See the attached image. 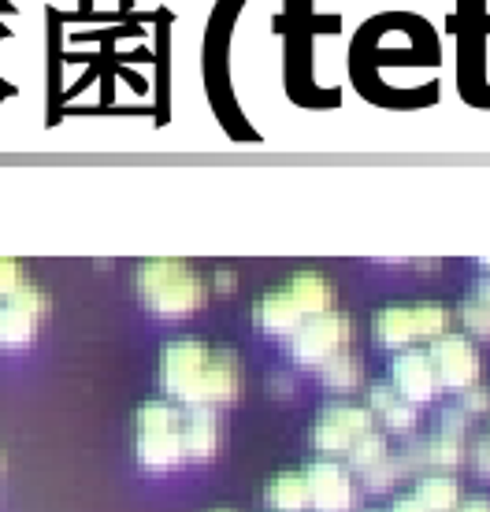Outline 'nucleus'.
<instances>
[{"instance_id":"obj_18","label":"nucleus","mask_w":490,"mask_h":512,"mask_svg":"<svg viewBox=\"0 0 490 512\" xmlns=\"http://www.w3.org/2000/svg\"><path fill=\"white\" fill-rule=\"evenodd\" d=\"M390 457V442H387V431H368V435H361L353 446H349V453H346V468L353 475H364V472H372L375 464H383Z\"/></svg>"},{"instance_id":"obj_7","label":"nucleus","mask_w":490,"mask_h":512,"mask_svg":"<svg viewBox=\"0 0 490 512\" xmlns=\"http://www.w3.org/2000/svg\"><path fill=\"white\" fill-rule=\"evenodd\" d=\"M349 342H353V320H349L346 312H323L316 320H309L301 331H294L286 338V349H290V357L301 364V368H312V372H320L323 364H331L335 357L349 353Z\"/></svg>"},{"instance_id":"obj_3","label":"nucleus","mask_w":490,"mask_h":512,"mask_svg":"<svg viewBox=\"0 0 490 512\" xmlns=\"http://www.w3.org/2000/svg\"><path fill=\"white\" fill-rule=\"evenodd\" d=\"M134 290L156 320H186L201 312L208 301V286L194 264L175 256H153L134 268Z\"/></svg>"},{"instance_id":"obj_24","label":"nucleus","mask_w":490,"mask_h":512,"mask_svg":"<svg viewBox=\"0 0 490 512\" xmlns=\"http://www.w3.org/2000/svg\"><path fill=\"white\" fill-rule=\"evenodd\" d=\"M453 512H490V498H483V494L479 498H461V505Z\"/></svg>"},{"instance_id":"obj_17","label":"nucleus","mask_w":490,"mask_h":512,"mask_svg":"<svg viewBox=\"0 0 490 512\" xmlns=\"http://www.w3.org/2000/svg\"><path fill=\"white\" fill-rule=\"evenodd\" d=\"M457 320L465 323L468 334H476V338H490V275L472 286L457 308Z\"/></svg>"},{"instance_id":"obj_25","label":"nucleus","mask_w":490,"mask_h":512,"mask_svg":"<svg viewBox=\"0 0 490 512\" xmlns=\"http://www.w3.org/2000/svg\"><path fill=\"white\" fill-rule=\"evenodd\" d=\"M268 386H271V394L290 397V390H294V379H290V375H271Z\"/></svg>"},{"instance_id":"obj_27","label":"nucleus","mask_w":490,"mask_h":512,"mask_svg":"<svg viewBox=\"0 0 490 512\" xmlns=\"http://www.w3.org/2000/svg\"><path fill=\"white\" fill-rule=\"evenodd\" d=\"M0 468H4V453H0Z\"/></svg>"},{"instance_id":"obj_12","label":"nucleus","mask_w":490,"mask_h":512,"mask_svg":"<svg viewBox=\"0 0 490 512\" xmlns=\"http://www.w3.org/2000/svg\"><path fill=\"white\" fill-rule=\"evenodd\" d=\"M401 457L409 464V475H453L465 464L468 449H465V438L435 431V435L409 442V446L401 449Z\"/></svg>"},{"instance_id":"obj_6","label":"nucleus","mask_w":490,"mask_h":512,"mask_svg":"<svg viewBox=\"0 0 490 512\" xmlns=\"http://www.w3.org/2000/svg\"><path fill=\"white\" fill-rule=\"evenodd\" d=\"M375 431V412L368 405H353V401H335L323 405L312 420L309 442L320 461H346L349 446L361 435Z\"/></svg>"},{"instance_id":"obj_16","label":"nucleus","mask_w":490,"mask_h":512,"mask_svg":"<svg viewBox=\"0 0 490 512\" xmlns=\"http://www.w3.org/2000/svg\"><path fill=\"white\" fill-rule=\"evenodd\" d=\"M264 501L271 512H309V483L305 468H286L275 472L264 487Z\"/></svg>"},{"instance_id":"obj_26","label":"nucleus","mask_w":490,"mask_h":512,"mask_svg":"<svg viewBox=\"0 0 490 512\" xmlns=\"http://www.w3.org/2000/svg\"><path fill=\"white\" fill-rule=\"evenodd\" d=\"M212 286H216V290H231V286H234V275H231L227 268L216 271V279H212Z\"/></svg>"},{"instance_id":"obj_8","label":"nucleus","mask_w":490,"mask_h":512,"mask_svg":"<svg viewBox=\"0 0 490 512\" xmlns=\"http://www.w3.org/2000/svg\"><path fill=\"white\" fill-rule=\"evenodd\" d=\"M427 357L435 364L442 390L461 394L468 386H479V379H483V360H479L476 342L461 331H446L435 342H427Z\"/></svg>"},{"instance_id":"obj_13","label":"nucleus","mask_w":490,"mask_h":512,"mask_svg":"<svg viewBox=\"0 0 490 512\" xmlns=\"http://www.w3.org/2000/svg\"><path fill=\"white\" fill-rule=\"evenodd\" d=\"M461 479L457 475H416L413 487L394 498L390 512H453L461 505Z\"/></svg>"},{"instance_id":"obj_20","label":"nucleus","mask_w":490,"mask_h":512,"mask_svg":"<svg viewBox=\"0 0 490 512\" xmlns=\"http://www.w3.org/2000/svg\"><path fill=\"white\" fill-rule=\"evenodd\" d=\"M401 479H409V464H405V457H394V453H390L387 461L383 464H375L372 472H364L361 475V483H364V490H375V494H379V490H390V487H398Z\"/></svg>"},{"instance_id":"obj_2","label":"nucleus","mask_w":490,"mask_h":512,"mask_svg":"<svg viewBox=\"0 0 490 512\" xmlns=\"http://www.w3.org/2000/svg\"><path fill=\"white\" fill-rule=\"evenodd\" d=\"M331 308H335V282L323 271H294L286 282L264 290L253 301V323L271 338H290Z\"/></svg>"},{"instance_id":"obj_9","label":"nucleus","mask_w":490,"mask_h":512,"mask_svg":"<svg viewBox=\"0 0 490 512\" xmlns=\"http://www.w3.org/2000/svg\"><path fill=\"white\" fill-rule=\"evenodd\" d=\"M45 316H49V294L34 282H23L12 297L0 301V349H26L38 338Z\"/></svg>"},{"instance_id":"obj_11","label":"nucleus","mask_w":490,"mask_h":512,"mask_svg":"<svg viewBox=\"0 0 490 512\" xmlns=\"http://www.w3.org/2000/svg\"><path fill=\"white\" fill-rule=\"evenodd\" d=\"M390 386L398 390L405 401H413L416 409L435 401L439 397V375H435V364L427 357V349H401L390 360Z\"/></svg>"},{"instance_id":"obj_23","label":"nucleus","mask_w":490,"mask_h":512,"mask_svg":"<svg viewBox=\"0 0 490 512\" xmlns=\"http://www.w3.org/2000/svg\"><path fill=\"white\" fill-rule=\"evenodd\" d=\"M468 427H472V416H468L461 405H450V409L439 416V431L442 435H453V438H465Z\"/></svg>"},{"instance_id":"obj_14","label":"nucleus","mask_w":490,"mask_h":512,"mask_svg":"<svg viewBox=\"0 0 490 512\" xmlns=\"http://www.w3.org/2000/svg\"><path fill=\"white\" fill-rule=\"evenodd\" d=\"M223 449L220 409H186L182 416V457L186 464L212 461Z\"/></svg>"},{"instance_id":"obj_22","label":"nucleus","mask_w":490,"mask_h":512,"mask_svg":"<svg viewBox=\"0 0 490 512\" xmlns=\"http://www.w3.org/2000/svg\"><path fill=\"white\" fill-rule=\"evenodd\" d=\"M457 405L468 412V416H487L490 412V386H468V390H461L457 394Z\"/></svg>"},{"instance_id":"obj_28","label":"nucleus","mask_w":490,"mask_h":512,"mask_svg":"<svg viewBox=\"0 0 490 512\" xmlns=\"http://www.w3.org/2000/svg\"><path fill=\"white\" fill-rule=\"evenodd\" d=\"M212 512H231V509H212Z\"/></svg>"},{"instance_id":"obj_10","label":"nucleus","mask_w":490,"mask_h":512,"mask_svg":"<svg viewBox=\"0 0 490 512\" xmlns=\"http://www.w3.org/2000/svg\"><path fill=\"white\" fill-rule=\"evenodd\" d=\"M309 483V512H353L357 509V479L342 461L305 464Z\"/></svg>"},{"instance_id":"obj_5","label":"nucleus","mask_w":490,"mask_h":512,"mask_svg":"<svg viewBox=\"0 0 490 512\" xmlns=\"http://www.w3.org/2000/svg\"><path fill=\"white\" fill-rule=\"evenodd\" d=\"M453 312L435 301H416V305H387L372 316V338L383 349H416L420 342H435L439 334L450 331Z\"/></svg>"},{"instance_id":"obj_4","label":"nucleus","mask_w":490,"mask_h":512,"mask_svg":"<svg viewBox=\"0 0 490 512\" xmlns=\"http://www.w3.org/2000/svg\"><path fill=\"white\" fill-rule=\"evenodd\" d=\"M182 416L186 409L168 397H149L134 412V461L145 472H171L182 457Z\"/></svg>"},{"instance_id":"obj_1","label":"nucleus","mask_w":490,"mask_h":512,"mask_svg":"<svg viewBox=\"0 0 490 512\" xmlns=\"http://www.w3.org/2000/svg\"><path fill=\"white\" fill-rule=\"evenodd\" d=\"M156 383L182 409H223L242 394V360L227 346L175 338L156 357Z\"/></svg>"},{"instance_id":"obj_21","label":"nucleus","mask_w":490,"mask_h":512,"mask_svg":"<svg viewBox=\"0 0 490 512\" xmlns=\"http://www.w3.org/2000/svg\"><path fill=\"white\" fill-rule=\"evenodd\" d=\"M23 282H26L23 264L12 260V256H0V301H4V297H12Z\"/></svg>"},{"instance_id":"obj_15","label":"nucleus","mask_w":490,"mask_h":512,"mask_svg":"<svg viewBox=\"0 0 490 512\" xmlns=\"http://www.w3.org/2000/svg\"><path fill=\"white\" fill-rule=\"evenodd\" d=\"M368 409L375 412V423H383V431H394V435H409L416 427V412H420L390 383L368 386Z\"/></svg>"},{"instance_id":"obj_19","label":"nucleus","mask_w":490,"mask_h":512,"mask_svg":"<svg viewBox=\"0 0 490 512\" xmlns=\"http://www.w3.org/2000/svg\"><path fill=\"white\" fill-rule=\"evenodd\" d=\"M316 375H320V383L327 386V390H335V394H353L364 379L361 360L353 357V353H342V357H335L331 364H323Z\"/></svg>"}]
</instances>
